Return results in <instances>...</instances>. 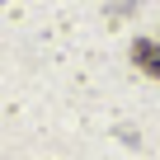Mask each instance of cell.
<instances>
[{
  "label": "cell",
  "mask_w": 160,
  "mask_h": 160,
  "mask_svg": "<svg viewBox=\"0 0 160 160\" xmlns=\"http://www.w3.org/2000/svg\"><path fill=\"white\" fill-rule=\"evenodd\" d=\"M132 66L151 80H160V38H132Z\"/></svg>",
  "instance_id": "1"
}]
</instances>
